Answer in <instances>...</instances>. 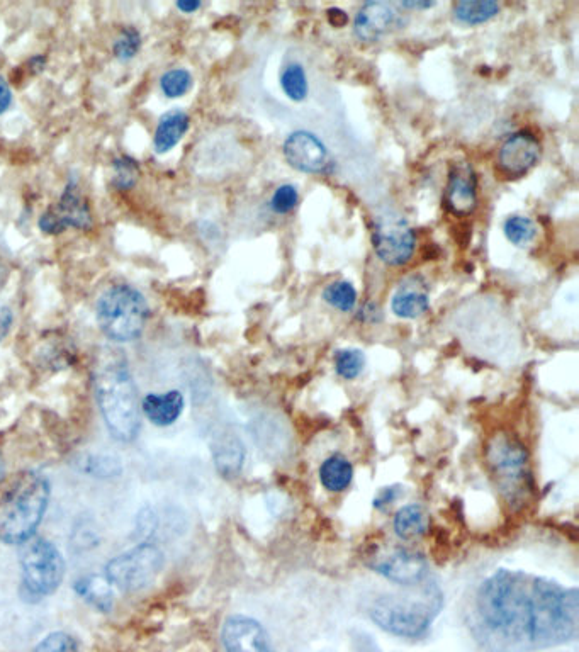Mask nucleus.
I'll use <instances>...</instances> for the list:
<instances>
[{"instance_id": "obj_41", "label": "nucleus", "mask_w": 579, "mask_h": 652, "mask_svg": "<svg viewBox=\"0 0 579 652\" xmlns=\"http://www.w3.org/2000/svg\"><path fill=\"white\" fill-rule=\"evenodd\" d=\"M4 478V459L0 456V481Z\"/></svg>"}, {"instance_id": "obj_17", "label": "nucleus", "mask_w": 579, "mask_h": 652, "mask_svg": "<svg viewBox=\"0 0 579 652\" xmlns=\"http://www.w3.org/2000/svg\"><path fill=\"white\" fill-rule=\"evenodd\" d=\"M430 308V287L422 276H408L400 282L391 301V310L398 318L415 320Z\"/></svg>"}, {"instance_id": "obj_15", "label": "nucleus", "mask_w": 579, "mask_h": 652, "mask_svg": "<svg viewBox=\"0 0 579 652\" xmlns=\"http://www.w3.org/2000/svg\"><path fill=\"white\" fill-rule=\"evenodd\" d=\"M374 571L396 585L416 586L427 578V559L418 552L396 549L383 561L374 564Z\"/></svg>"}, {"instance_id": "obj_21", "label": "nucleus", "mask_w": 579, "mask_h": 652, "mask_svg": "<svg viewBox=\"0 0 579 652\" xmlns=\"http://www.w3.org/2000/svg\"><path fill=\"white\" fill-rule=\"evenodd\" d=\"M213 456L221 474L235 476L242 469L243 461H245L242 440H238L235 435H230V433L221 435L213 445Z\"/></svg>"}, {"instance_id": "obj_42", "label": "nucleus", "mask_w": 579, "mask_h": 652, "mask_svg": "<svg viewBox=\"0 0 579 652\" xmlns=\"http://www.w3.org/2000/svg\"><path fill=\"white\" fill-rule=\"evenodd\" d=\"M274 652H276V651H274Z\"/></svg>"}, {"instance_id": "obj_39", "label": "nucleus", "mask_w": 579, "mask_h": 652, "mask_svg": "<svg viewBox=\"0 0 579 652\" xmlns=\"http://www.w3.org/2000/svg\"><path fill=\"white\" fill-rule=\"evenodd\" d=\"M376 316H381V310L377 308L376 304H367L360 318L364 321H377Z\"/></svg>"}, {"instance_id": "obj_32", "label": "nucleus", "mask_w": 579, "mask_h": 652, "mask_svg": "<svg viewBox=\"0 0 579 652\" xmlns=\"http://www.w3.org/2000/svg\"><path fill=\"white\" fill-rule=\"evenodd\" d=\"M299 196L298 189L293 184H284L277 187L276 192L270 199V209L276 214L291 213L298 206Z\"/></svg>"}, {"instance_id": "obj_7", "label": "nucleus", "mask_w": 579, "mask_h": 652, "mask_svg": "<svg viewBox=\"0 0 579 652\" xmlns=\"http://www.w3.org/2000/svg\"><path fill=\"white\" fill-rule=\"evenodd\" d=\"M21 578L24 596L41 600L53 595L65 578V561L55 544L41 537L26 540L21 549Z\"/></svg>"}, {"instance_id": "obj_5", "label": "nucleus", "mask_w": 579, "mask_h": 652, "mask_svg": "<svg viewBox=\"0 0 579 652\" xmlns=\"http://www.w3.org/2000/svg\"><path fill=\"white\" fill-rule=\"evenodd\" d=\"M496 488L510 508H522L532 493L529 450L510 433H496L486 447Z\"/></svg>"}, {"instance_id": "obj_37", "label": "nucleus", "mask_w": 579, "mask_h": 652, "mask_svg": "<svg viewBox=\"0 0 579 652\" xmlns=\"http://www.w3.org/2000/svg\"><path fill=\"white\" fill-rule=\"evenodd\" d=\"M328 21H330V24L335 26V28H343L345 24L349 23V17H347V14H345L342 9L332 7V9H328Z\"/></svg>"}, {"instance_id": "obj_3", "label": "nucleus", "mask_w": 579, "mask_h": 652, "mask_svg": "<svg viewBox=\"0 0 579 652\" xmlns=\"http://www.w3.org/2000/svg\"><path fill=\"white\" fill-rule=\"evenodd\" d=\"M50 483L40 473H26L14 484L0 505V542L23 546L33 537L45 517Z\"/></svg>"}, {"instance_id": "obj_9", "label": "nucleus", "mask_w": 579, "mask_h": 652, "mask_svg": "<svg viewBox=\"0 0 579 652\" xmlns=\"http://www.w3.org/2000/svg\"><path fill=\"white\" fill-rule=\"evenodd\" d=\"M372 245L384 264L401 267L413 259L416 237L410 223L401 214L389 211L377 216L372 231Z\"/></svg>"}, {"instance_id": "obj_12", "label": "nucleus", "mask_w": 579, "mask_h": 652, "mask_svg": "<svg viewBox=\"0 0 579 652\" xmlns=\"http://www.w3.org/2000/svg\"><path fill=\"white\" fill-rule=\"evenodd\" d=\"M284 157L293 169L304 174H325L332 160L325 143L310 131H294L284 141Z\"/></svg>"}, {"instance_id": "obj_14", "label": "nucleus", "mask_w": 579, "mask_h": 652, "mask_svg": "<svg viewBox=\"0 0 579 652\" xmlns=\"http://www.w3.org/2000/svg\"><path fill=\"white\" fill-rule=\"evenodd\" d=\"M226 652H274L264 625L247 615H231L221 629Z\"/></svg>"}, {"instance_id": "obj_18", "label": "nucleus", "mask_w": 579, "mask_h": 652, "mask_svg": "<svg viewBox=\"0 0 579 652\" xmlns=\"http://www.w3.org/2000/svg\"><path fill=\"white\" fill-rule=\"evenodd\" d=\"M186 406L184 394L180 391L148 394L141 403V411L157 427H170L179 420Z\"/></svg>"}, {"instance_id": "obj_30", "label": "nucleus", "mask_w": 579, "mask_h": 652, "mask_svg": "<svg viewBox=\"0 0 579 652\" xmlns=\"http://www.w3.org/2000/svg\"><path fill=\"white\" fill-rule=\"evenodd\" d=\"M141 48V34L133 26L121 29L118 38L114 41L113 53L119 62H130L138 55Z\"/></svg>"}, {"instance_id": "obj_27", "label": "nucleus", "mask_w": 579, "mask_h": 652, "mask_svg": "<svg viewBox=\"0 0 579 652\" xmlns=\"http://www.w3.org/2000/svg\"><path fill=\"white\" fill-rule=\"evenodd\" d=\"M505 237L508 242L515 247H529L537 237V228L534 221L525 218V216H510L503 226Z\"/></svg>"}, {"instance_id": "obj_25", "label": "nucleus", "mask_w": 579, "mask_h": 652, "mask_svg": "<svg viewBox=\"0 0 579 652\" xmlns=\"http://www.w3.org/2000/svg\"><path fill=\"white\" fill-rule=\"evenodd\" d=\"M281 87L291 101L303 102L310 94V85L306 79V72L299 63H291L282 70Z\"/></svg>"}, {"instance_id": "obj_6", "label": "nucleus", "mask_w": 579, "mask_h": 652, "mask_svg": "<svg viewBox=\"0 0 579 652\" xmlns=\"http://www.w3.org/2000/svg\"><path fill=\"white\" fill-rule=\"evenodd\" d=\"M148 316L150 308L147 299L130 284L109 287L97 301V323L111 342L136 340L145 330Z\"/></svg>"}, {"instance_id": "obj_40", "label": "nucleus", "mask_w": 579, "mask_h": 652, "mask_svg": "<svg viewBox=\"0 0 579 652\" xmlns=\"http://www.w3.org/2000/svg\"><path fill=\"white\" fill-rule=\"evenodd\" d=\"M435 6V2H418V0H411V2H401V7L403 9H416V11H422V9H432Z\"/></svg>"}, {"instance_id": "obj_24", "label": "nucleus", "mask_w": 579, "mask_h": 652, "mask_svg": "<svg viewBox=\"0 0 579 652\" xmlns=\"http://www.w3.org/2000/svg\"><path fill=\"white\" fill-rule=\"evenodd\" d=\"M454 19L466 26L488 23L500 12V4L495 0H464L454 4Z\"/></svg>"}, {"instance_id": "obj_10", "label": "nucleus", "mask_w": 579, "mask_h": 652, "mask_svg": "<svg viewBox=\"0 0 579 652\" xmlns=\"http://www.w3.org/2000/svg\"><path fill=\"white\" fill-rule=\"evenodd\" d=\"M38 226L48 235H60L68 228L89 230L92 226V211L87 199L82 196L77 182H68L58 203L41 214Z\"/></svg>"}, {"instance_id": "obj_4", "label": "nucleus", "mask_w": 579, "mask_h": 652, "mask_svg": "<svg viewBox=\"0 0 579 652\" xmlns=\"http://www.w3.org/2000/svg\"><path fill=\"white\" fill-rule=\"evenodd\" d=\"M442 608L439 588H425L422 595L379 596L372 603L371 619L391 636L418 639L425 636Z\"/></svg>"}, {"instance_id": "obj_2", "label": "nucleus", "mask_w": 579, "mask_h": 652, "mask_svg": "<svg viewBox=\"0 0 579 652\" xmlns=\"http://www.w3.org/2000/svg\"><path fill=\"white\" fill-rule=\"evenodd\" d=\"M94 384L97 405L107 430L119 442H133L141 423L138 388L126 357L119 350H102L94 372Z\"/></svg>"}, {"instance_id": "obj_11", "label": "nucleus", "mask_w": 579, "mask_h": 652, "mask_svg": "<svg viewBox=\"0 0 579 652\" xmlns=\"http://www.w3.org/2000/svg\"><path fill=\"white\" fill-rule=\"evenodd\" d=\"M542 145L530 131H517L508 136L498 152V169L508 179H520L539 163Z\"/></svg>"}, {"instance_id": "obj_1", "label": "nucleus", "mask_w": 579, "mask_h": 652, "mask_svg": "<svg viewBox=\"0 0 579 652\" xmlns=\"http://www.w3.org/2000/svg\"><path fill=\"white\" fill-rule=\"evenodd\" d=\"M476 636L496 652L561 646L578 632V590L522 571L500 569L479 586Z\"/></svg>"}, {"instance_id": "obj_13", "label": "nucleus", "mask_w": 579, "mask_h": 652, "mask_svg": "<svg viewBox=\"0 0 579 652\" xmlns=\"http://www.w3.org/2000/svg\"><path fill=\"white\" fill-rule=\"evenodd\" d=\"M445 208L456 216H469L478 209V177L469 162L450 165L444 192Z\"/></svg>"}, {"instance_id": "obj_31", "label": "nucleus", "mask_w": 579, "mask_h": 652, "mask_svg": "<svg viewBox=\"0 0 579 652\" xmlns=\"http://www.w3.org/2000/svg\"><path fill=\"white\" fill-rule=\"evenodd\" d=\"M114 170V187H118L119 191H126L135 186L140 174V167L138 162L131 157H119L113 162Z\"/></svg>"}, {"instance_id": "obj_36", "label": "nucleus", "mask_w": 579, "mask_h": 652, "mask_svg": "<svg viewBox=\"0 0 579 652\" xmlns=\"http://www.w3.org/2000/svg\"><path fill=\"white\" fill-rule=\"evenodd\" d=\"M12 104V90L6 80L0 77V114L6 113Z\"/></svg>"}, {"instance_id": "obj_38", "label": "nucleus", "mask_w": 579, "mask_h": 652, "mask_svg": "<svg viewBox=\"0 0 579 652\" xmlns=\"http://www.w3.org/2000/svg\"><path fill=\"white\" fill-rule=\"evenodd\" d=\"M175 6L179 11L191 14V12H196L201 7V2H197V0H179Z\"/></svg>"}, {"instance_id": "obj_26", "label": "nucleus", "mask_w": 579, "mask_h": 652, "mask_svg": "<svg viewBox=\"0 0 579 652\" xmlns=\"http://www.w3.org/2000/svg\"><path fill=\"white\" fill-rule=\"evenodd\" d=\"M323 299L335 310L350 313V311H354L355 304H357V291L349 281L332 282L325 287Z\"/></svg>"}, {"instance_id": "obj_8", "label": "nucleus", "mask_w": 579, "mask_h": 652, "mask_svg": "<svg viewBox=\"0 0 579 652\" xmlns=\"http://www.w3.org/2000/svg\"><path fill=\"white\" fill-rule=\"evenodd\" d=\"M164 554L153 544H140L111 559L106 566V579L123 591H140L152 585L164 568Z\"/></svg>"}, {"instance_id": "obj_34", "label": "nucleus", "mask_w": 579, "mask_h": 652, "mask_svg": "<svg viewBox=\"0 0 579 652\" xmlns=\"http://www.w3.org/2000/svg\"><path fill=\"white\" fill-rule=\"evenodd\" d=\"M403 493H405V489L400 484L381 488L376 498H374V506H376L377 510H383L386 506L393 505L394 501L400 500Z\"/></svg>"}, {"instance_id": "obj_16", "label": "nucleus", "mask_w": 579, "mask_h": 652, "mask_svg": "<svg viewBox=\"0 0 579 652\" xmlns=\"http://www.w3.org/2000/svg\"><path fill=\"white\" fill-rule=\"evenodd\" d=\"M396 23V11L388 2L362 4L354 19V34L362 43H377Z\"/></svg>"}, {"instance_id": "obj_29", "label": "nucleus", "mask_w": 579, "mask_h": 652, "mask_svg": "<svg viewBox=\"0 0 579 652\" xmlns=\"http://www.w3.org/2000/svg\"><path fill=\"white\" fill-rule=\"evenodd\" d=\"M366 367V355L359 349L340 350L335 355V369L337 374L347 381L359 377Z\"/></svg>"}, {"instance_id": "obj_19", "label": "nucleus", "mask_w": 579, "mask_h": 652, "mask_svg": "<svg viewBox=\"0 0 579 652\" xmlns=\"http://www.w3.org/2000/svg\"><path fill=\"white\" fill-rule=\"evenodd\" d=\"M189 126H191V118L186 111L172 109L169 113H165L158 119L157 130H155V138H153L155 152L160 155L169 153L184 138L189 131Z\"/></svg>"}, {"instance_id": "obj_22", "label": "nucleus", "mask_w": 579, "mask_h": 652, "mask_svg": "<svg viewBox=\"0 0 579 652\" xmlns=\"http://www.w3.org/2000/svg\"><path fill=\"white\" fill-rule=\"evenodd\" d=\"M75 591L96 610L106 613L113 608V585L107 581L106 576H85L75 583Z\"/></svg>"}, {"instance_id": "obj_23", "label": "nucleus", "mask_w": 579, "mask_h": 652, "mask_svg": "<svg viewBox=\"0 0 579 652\" xmlns=\"http://www.w3.org/2000/svg\"><path fill=\"white\" fill-rule=\"evenodd\" d=\"M428 515L420 505H406L394 517V532L403 540L427 534Z\"/></svg>"}, {"instance_id": "obj_35", "label": "nucleus", "mask_w": 579, "mask_h": 652, "mask_svg": "<svg viewBox=\"0 0 579 652\" xmlns=\"http://www.w3.org/2000/svg\"><path fill=\"white\" fill-rule=\"evenodd\" d=\"M12 321H14V315H12L11 308L0 304V342L7 337V333L11 330Z\"/></svg>"}, {"instance_id": "obj_33", "label": "nucleus", "mask_w": 579, "mask_h": 652, "mask_svg": "<svg viewBox=\"0 0 579 652\" xmlns=\"http://www.w3.org/2000/svg\"><path fill=\"white\" fill-rule=\"evenodd\" d=\"M33 652H79V647L67 632H53L34 647Z\"/></svg>"}, {"instance_id": "obj_28", "label": "nucleus", "mask_w": 579, "mask_h": 652, "mask_svg": "<svg viewBox=\"0 0 579 652\" xmlns=\"http://www.w3.org/2000/svg\"><path fill=\"white\" fill-rule=\"evenodd\" d=\"M192 75L186 68H172L165 72L160 79V89L164 92L165 97L169 99H179L186 96L187 92L192 89Z\"/></svg>"}, {"instance_id": "obj_20", "label": "nucleus", "mask_w": 579, "mask_h": 652, "mask_svg": "<svg viewBox=\"0 0 579 652\" xmlns=\"http://www.w3.org/2000/svg\"><path fill=\"white\" fill-rule=\"evenodd\" d=\"M354 479V466L342 454H333L320 467V483L330 493H342Z\"/></svg>"}]
</instances>
